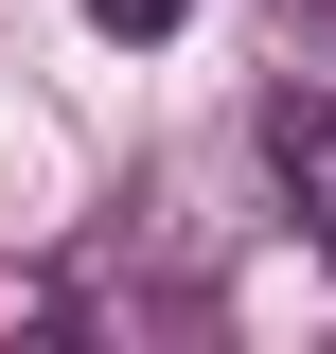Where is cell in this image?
Segmentation results:
<instances>
[{
	"instance_id": "1",
	"label": "cell",
	"mask_w": 336,
	"mask_h": 354,
	"mask_svg": "<svg viewBox=\"0 0 336 354\" xmlns=\"http://www.w3.org/2000/svg\"><path fill=\"white\" fill-rule=\"evenodd\" d=\"M265 177H283V213L301 230H319V248H336V88H265Z\"/></svg>"
},
{
	"instance_id": "2",
	"label": "cell",
	"mask_w": 336,
	"mask_h": 354,
	"mask_svg": "<svg viewBox=\"0 0 336 354\" xmlns=\"http://www.w3.org/2000/svg\"><path fill=\"white\" fill-rule=\"evenodd\" d=\"M177 18H195V0H88V36H124V53H142V36H177Z\"/></svg>"
}]
</instances>
